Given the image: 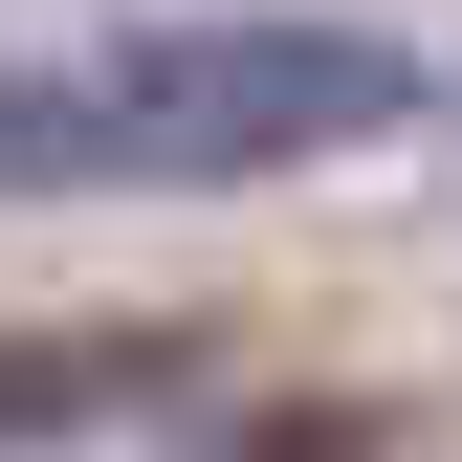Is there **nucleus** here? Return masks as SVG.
<instances>
[{
    "label": "nucleus",
    "instance_id": "obj_1",
    "mask_svg": "<svg viewBox=\"0 0 462 462\" xmlns=\"http://www.w3.org/2000/svg\"><path fill=\"white\" fill-rule=\"evenodd\" d=\"M419 110V67L353 23H88L0 67V199H199V177H309Z\"/></svg>",
    "mask_w": 462,
    "mask_h": 462
},
{
    "label": "nucleus",
    "instance_id": "obj_2",
    "mask_svg": "<svg viewBox=\"0 0 462 462\" xmlns=\"http://www.w3.org/2000/svg\"><path fill=\"white\" fill-rule=\"evenodd\" d=\"M133 396H177V330H0V440L133 419Z\"/></svg>",
    "mask_w": 462,
    "mask_h": 462
}]
</instances>
